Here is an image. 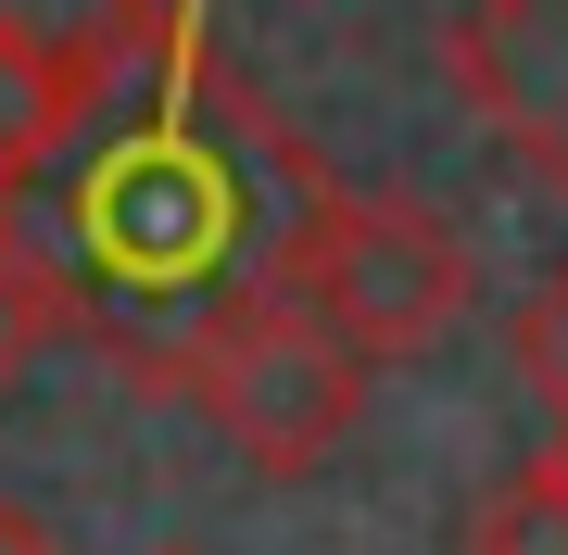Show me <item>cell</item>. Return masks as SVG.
<instances>
[{
	"label": "cell",
	"instance_id": "1",
	"mask_svg": "<svg viewBox=\"0 0 568 555\" xmlns=\"http://www.w3.org/2000/svg\"><path fill=\"white\" fill-rule=\"evenodd\" d=\"M316 189H328L316 152L291 140L253 89H227L215 63L164 51V89L77 165V189H63V215H77V253H63V266L102 304L89 329H114L126 353H140V329H178V353H190L227 304L278 290L291 227H304ZM178 353H164V367H178Z\"/></svg>",
	"mask_w": 568,
	"mask_h": 555
},
{
	"label": "cell",
	"instance_id": "2",
	"mask_svg": "<svg viewBox=\"0 0 568 555\" xmlns=\"http://www.w3.org/2000/svg\"><path fill=\"white\" fill-rule=\"evenodd\" d=\"M164 379H178L190 404L227 430V454H241V467H265V480H316L328 454L354 442L366 379H379V367L328 329L304 290H253V304H227Z\"/></svg>",
	"mask_w": 568,
	"mask_h": 555
},
{
	"label": "cell",
	"instance_id": "3",
	"mask_svg": "<svg viewBox=\"0 0 568 555\" xmlns=\"http://www.w3.org/2000/svg\"><path fill=\"white\" fill-rule=\"evenodd\" d=\"M278 290H304L366 367H429V353L455 341L480 266H467V240H455L429 203H405V189H342V177H328L316 203H304V227H291Z\"/></svg>",
	"mask_w": 568,
	"mask_h": 555
},
{
	"label": "cell",
	"instance_id": "4",
	"mask_svg": "<svg viewBox=\"0 0 568 555\" xmlns=\"http://www.w3.org/2000/svg\"><path fill=\"white\" fill-rule=\"evenodd\" d=\"M443 76L518 177L568 189V0H467L443 25Z\"/></svg>",
	"mask_w": 568,
	"mask_h": 555
},
{
	"label": "cell",
	"instance_id": "5",
	"mask_svg": "<svg viewBox=\"0 0 568 555\" xmlns=\"http://www.w3.org/2000/svg\"><path fill=\"white\" fill-rule=\"evenodd\" d=\"M0 39L51 51L63 76H89L102 102H126V89L164 76V51H178V0H0Z\"/></svg>",
	"mask_w": 568,
	"mask_h": 555
},
{
	"label": "cell",
	"instance_id": "6",
	"mask_svg": "<svg viewBox=\"0 0 568 555\" xmlns=\"http://www.w3.org/2000/svg\"><path fill=\"white\" fill-rule=\"evenodd\" d=\"M77 329H89L77 266L26 227V203H0V391H26V379H39V353L77 341Z\"/></svg>",
	"mask_w": 568,
	"mask_h": 555
},
{
	"label": "cell",
	"instance_id": "7",
	"mask_svg": "<svg viewBox=\"0 0 568 555\" xmlns=\"http://www.w3.org/2000/svg\"><path fill=\"white\" fill-rule=\"evenodd\" d=\"M455 555H568V480L530 454V467H506L480 505H467V531Z\"/></svg>",
	"mask_w": 568,
	"mask_h": 555
},
{
	"label": "cell",
	"instance_id": "8",
	"mask_svg": "<svg viewBox=\"0 0 568 555\" xmlns=\"http://www.w3.org/2000/svg\"><path fill=\"white\" fill-rule=\"evenodd\" d=\"M506 341H518V379L568 417V266H556V278H530V304H518V329H506Z\"/></svg>",
	"mask_w": 568,
	"mask_h": 555
},
{
	"label": "cell",
	"instance_id": "9",
	"mask_svg": "<svg viewBox=\"0 0 568 555\" xmlns=\"http://www.w3.org/2000/svg\"><path fill=\"white\" fill-rule=\"evenodd\" d=\"M0 555H63V543H51V517H39V505L0 493Z\"/></svg>",
	"mask_w": 568,
	"mask_h": 555
},
{
	"label": "cell",
	"instance_id": "10",
	"mask_svg": "<svg viewBox=\"0 0 568 555\" xmlns=\"http://www.w3.org/2000/svg\"><path fill=\"white\" fill-rule=\"evenodd\" d=\"M544 467H556V480H568V417H556V442H544Z\"/></svg>",
	"mask_w": 568,
	"mask_h": 555
}]
</instances>
